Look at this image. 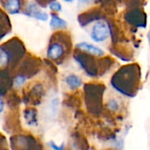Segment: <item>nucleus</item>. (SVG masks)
<instances>
[{
    "label": "nucleus",
    "instance_id": "6ab92c4d",
    "mask_svg": "<svg viewBox=\"0 0 150 150\" xmlns=\"http://www.w3.org/2000/svg\"><path fill=\"white\" fill-rule=\"evenodd\" d=\"M0 150H9L6 139L1 133H0Z\"/></svg>",
    "mask_w": 150,
    "mask_h": 150
},
{
    "label": "nucleus",
    "instance_id": "f257e3e1",
    "mask_svg": "<svg viewBox=\"0 0 150 150\" xmlns=\"http://www.w3.org/2000/svg\"><path fill=\"white\" fill-rule=\"evenodd\" d=\"M140 81V69L132 64L121 67L111 80L112 87L120 94L127 97H134L137 94Z\"/></svg>",
    "mask_w": 150,
    "mask_h": 150
},
{
    "label": "nucleus",
    "instance_id": "20e7f679",
    "mask_svg": "<svg viewBox=\"0 0 150 150\" xmlns=\"http://www.w3.org/2000/svg\"><path fill=\"white\" fill-rule=\"evenodd\" d=\"M111 34V27L106 21L97 20L91 27L90 37L96 43H103L110 38Z\"/></svg>",
    "mask_w": 150,
    "mask_h": 150
},
{
    "label": "nucleus",
    "instance_id": "5701e85b",
    "mask_svg": "<svg viewBox=\"0 0 150 150\" xmlns=\"http://www.w3.org/2000/svg\"><path fill=\"white\" fill-rule=\"evenodd\" d=\"M62 1H64V2L67 3V4H72V3H74L76 0H62Z\"/></svg>",
    "mask_w": 150,
    "mask_h": 150
},
{
    "label": "nucleus",
    "instance_id": "412c9836",
    "mask_svg": "<svg viewBox=\"0 0 150 150\" xmlns=\"http://www.w3.org/2000/svg\"><path fill=\"white\" fill-rule=\"evenodd\" d=\"M93 0H77L78 4L81 5H86V4H90Z\"/></svg>",
    "mask_w": 150,
    "mask_h": 150
},
{
    "label": "nucleus",
    "instance_id": "9d476101",
    "mask_svg": "<svg viewBox=\"0 0 150 150\" xmlns=\"http://www.w3.org/2000/svg\"><path fill=\"white\" fill-rule=\"evenodd\" d=\"M11 32V20L7 13L0 10V41Z\"/></svg>",
    "mask_w": 150,
    "mask_h": 150
},
{
    "label": "nucleus",
    "instance_id": "f8f14e48",
    "mask_svg": "<svg viewBox=\"0 0 150 150\" xmlns=\"http://www.w3.org/2000/svg\"><path fill=\"white\" fill-rule=\"evenodd\" d=\"M49 27L53 30H63L68 27V22L55 13L51 14Z\"/></svg>",
    "mask_w": 150,
    "mask_h": 150
},
{
    "label": "nucleus",
    "instance_id": "aec40b11",
    "mask_svg": "<svg viewBox=\"0 0 150 150\" xmlns=\"http://www.w3.org/2000/svg\"><path fill=\"white\" fill-rule=\"evenodd\" d=\"M50 147L53 149L54 150H64L65 149V146H64V143H62L61 146H58L56 145L54 141H50Z\"/></svg>",
    "mask_w": 150,
    "mask_h": 150
},
{
    "label": "nucleus",
    "instance_id": "1a4fd4ad",
    "mask_svg": "<svg viewBox=\"0 0 150 150\" xmlns=\"http://www.w3.org/2000/svg\"><path fill=\"white\" fill-rule=\"evenodd\" d=\"M4 8L6 11L7 14L17 15L20 13L22 9V1L21 0H4Z\"/></svg>",
    "mask_w": 150,
    "mask_h": 150
},
{
    "label": "nucleus",
    "instance_id": "ddd939ff",
    "mask_svg": "<svg viewBox=\"0 0 150 150\" xmlns=\"http://www.w3.org/2000/svg\"><path fill=\"white\" fill-rule=\"evenodd\" d=\"M24 118L26 124L30 126H38V113L33 108H29L24 111Z\"/></svg>",
    "mask_w": 150,
    "mask_h": 150
},
{
    "label": "nucleus",
    "instance_id": "4468645a",
    "mask_svg": "<svg viewBox=\"0 0 150 150\" xmlns=\"http://www.w3.org/2000/svg\"><path fill=\"white\" fill-rule=\"evenodd\" d=\"M74 141V147L76 150H89V144L88 141L84 137L80 134H75L73 137Z\"/></svg>",
    "mask_w": 150,
    "mask_h": 150
},
{
    "label": "nucleus",
    "instance_id": "f03ea898",
    "mask_svg": "<svg viewBox=\"0 0 150 150\" xmlns=\"http://www.w3.org/2000/svg\"><path fill=\"white\" fill-rule=\"evenodd\" d=\"M85 103L88 111L94 114L98 115L102 112V101L105 88L103 85L89 84L85 85Z\"/></svg>",
    "mask_w": 150,
    "mask_h": 150
},
{
    "label": "nucleus",
    "instance_id": "a211bd4d",
    "mask_svg": "<svg viewBox=\"0 0 150 150\" xmlns=\"http://www.w3.org/2000/svg\"><path fill=\"white\" fill-rule=\"evenodd\" d=\"M107 109L111 111H117L120 109V104L115 98H111L107 102Z\"/></svg>",
    "mask_w": 150,
    "mask_h": 150
},
{
    "label": "nucleus",
    "instance_id": "39448f33",
    "mask_svg": "<svg viewBox=\"0 0 150 150\" xmlns=\"http://www.w3.org/2000/svg\"><path fill=\"white\" fill-rule=\"evenodd\" d=\"M74 59L76 61V63L79 65V66L82 67V69L86 72V74L88 76L94 78L98 73L93 56H91L87 53L79 51V52L74 54Z\"/></svg>",
    "mask_w": 150,
    "mask_h": 150
},
{
    "label": "nucleus",
    "instance_id": "7ed1b4c3",
    "mask_svg": "<svg viewBox=\"0 0 150 150\" xmlns=\"http://www.w3.org/2000/svg\"><path fill=\"white\" fill-rule=\"evenodd\" d=\"M56 34L58 36L54 37V35H53L51 38L53 40L49 42L47 50V57L52 61L63 60L68 54L69 50V46L70 44L69 40H67V35L64 36V38H62L61 32Z\"/></svg>",
    "mask_w": 150,
    "mask_h": 150
},
{
    "label": "nucleus",
    "instance_id": "f3484780",
    "mask_svg": "<svg viewBox=\"0 0 150 150\" xmlns=\"http://www.w3.org/2000/svg\"><path fill=\"white\" fill-rule=\"evenodd\" d=\"M48 8L50 11H52L53 12H61L62 11V5L59 1L56 0H53L50 3H48L47 4Z\"/></svg>",
    "mask_w": 150,
    "mask_h": 150
},
{
    "label": "nucleus",
    "instance_id": "6e6552de",
    "mask_svg": "<svg viewBox=\"0 0 150 150\" xmlns=\"http://www.w3.org/2000/svg\"><path fill=\"white\" fill-rule=\"evenodd\" d=\"M126 18L128 21V23L138 27H145L147 24L146 20V14L139 10V9H134L130 11L127 15Z\"/></svg>",
    "mask_w": 150,
    "mask_h": 150
},
{
    "label": "nucleus",
    "instance_id": "9b49d317",
    "mask_svg": "<svg viewBox=\"0 0 150 150\" xmlns=\"http://www.w3.org/2000/svg\"><path fill=\"white\" fill-rule=\"evenodd\" d=\"M65 84L71 89L76 90L83 86V80L80 76L76 73H69L64 78Z\"/></svg>",
    "mask_w": 150,
    "mask_h": 150
},
{
    "label": "nucleus",
    "instance_id": "4be33fe9",
    "mask_svg": "<svg viewBox=\"0 0 150 150\" xmlns=\"http://www.w3.org/2000/svg\"><path fill=\"white\" fill-rule=\"evenodd\" d=\"M4 108V100L1 98V96H0V114L3 112Z\"/></svg>",
    "mask_w": 150,
    "mask_h": 150
},
{
    "label": "nucleus",
    "instance_id": "2eb2a0df",
    "mask_svg": "<svg viewBox=\"0 0 150 150\" xmlns=\"http://www.w3.org/2000/svg\"><path fill=\"white\" fill-rule=\"evenodd\" d=\"M8 79H9V76L7 72L0 70V96L5 95L8 90L9 85L11 86V82H7Z\"/></svg>",
    "mask_w": 150,
    "mask_h": 150
},
{
    "label": "nucleus",
    "instance_id": "423d86ee",
    "mask_svg": "<svg viewBox=\"0 0 150 150\" xmlns=\"http://www.w3.org/2000/svg\"><path fill=\"white\" fill-rule=\"evenodd\" d=\"M23 13L25 16L31 17L40 21H47L49 19V14L46 11L42 10V8H40V6L34 1H30L27 3L25 10L23 11Z\"/></svg>",
    "mask_w": 150,
    "mask_h": 150
},
{
    "label": "nucleus",
    "instance_id": "dca6fc26",
    "mask_svg": "<svg viewBox=\"0 0 150 150\" xmlns=\"http://www.w3.org/2000/svg\"><path fill=\"white\" fill-rule=\"evenodd\" d=\"M27 80V76L25 75L24 73H20V74H18L17 76H15V78L13 79L12 80V85L18 88H21L22 86L25 85V83L26 82Z\"/></svg>",
    "mask_w": 150,
    "mask_h": 150
},
{
    "label": "nucleus",
    "instance_id": "0eeeda50",
    "mask_svg": "<svg viewBox=\"0 0 150 150\" xmlns=\"http://www.w3.org/2000/svg\"><path fill=\"white\" fill-rule=\"evenodd\" d=\"M76 49L79 51L87 53L91 56L97 57H103L105 56V50L100 48L99 46L91 43L88 42H80L76 44Z\"/></svg>",
    "mask_w": 150,
    "mask_h": 150
}]
</instances>
